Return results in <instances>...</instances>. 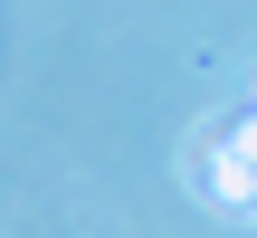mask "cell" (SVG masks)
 <instances>
[{
  "label": "cell",
  "mask_w": 257,
  "mask_h": 238,
  "mask_svg": "<svg viewBox=\"0 0 257 238\" xmlns=\"http://www.w3.org/2000/svg\"><path fill=\"white\" fill-rule=\"evenodd\" d=\"M200 172H210V191L229 200V210H257V153L238 134H219V143H200Z\"/></svg>",
  "instance_id": "1"
}]
</instances>
